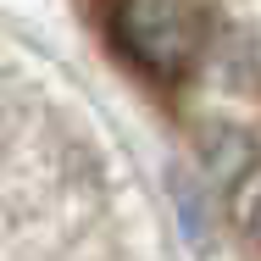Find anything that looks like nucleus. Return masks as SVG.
Instances as JSON below:
<instances>
[{
    "label": "nucleus",
    "mask_w": 261,
    "mask_h": 261,
    "mask_svg": "<svg viewBox=\"0 0 261 261\" xmlns=\"http://www.w3.org/2000/svg\"><path fill=\"white\" fill-rule=\"evenodd\" d=\"M128 56L150 78H178L200 50V11L195 0H117L111 11Z\"/></svg>",
    "instance_id": "2"
},
{
    "label": "nucleus",
    "mask_w": 261,
    "mask_h": 261,
    "mask_svg": "<svg viewBox=\"0 0 261 261\" xmlns=\"http://www.w3.org/2000/svg\"><path fill=\"white\" fill-rule=\"evenodd\" d=\"M245 228H250V239L261 245V189L250 195V206H245Z\"/></svg>",
    "instance_id": "3"
},
{
    "label": "nucleus",
    "mask_w": 261,
    "mask_h": 261,
    "mask_svg": "<svg viewBox=\"0 0 261 261\" xmlns=\"http://www.w3.org/2000/svg\"><path fill=\"white\" fill-rule=\"evenodd\" d=\"M0 261H150V211L95 111L0 61Z\"/></svg>",
    "instance_id": "1"
}]
</instances>
